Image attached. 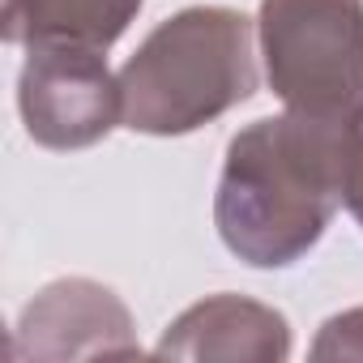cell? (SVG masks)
<instances>
[{
	"mask_svg": "<svg viewBox=\"0 0 363 363\" xmlns=\"http://www.w3.org/2000/svg\"><path fill=\"white\" fill-rule=\"evenodd\" d=\"M350 124L295 111L244 124L223 154L214 227L231 257L252 269L303 261L342 210Z\"/></svg>",
	"mask_w": 363,
	"mask_h": 363,
	"instance_id": "6da1fadb",
	"label": "cell"
},
{
	"mask_svg": "<svg viewBox=\"0 0 363 363\" xmlns=\"http://www.w3.org/2000/svg\"><path fill=\"white\" fill-rule=\"evenodd\" d=\"M257 22L227 5H193L158 22L120 69L124 128L145 137H184L261 86Z\"/></svg>",
	"mask_w": 363,
	"mask_h": 363,
	"instance_id": "7a4b0ae2",
	"label": "cell"
},
{
	"mask_svg": "<svg viewBox=\"0 0 363 363\" xmlns=\"http://www.w3.org/2000/svg\"><path fill=\"white\" fill-rule=\"evenodd\" d=\"M257 39L286 111L329 124L363 116V0H261Z\"/></svg>",
	"mask_w": 363,
	"mask_h": 363,
	"instance_id": "3957f363",
	"label": "cell"
},
{
	"mask_svg": "<svg viewBox=\"0 0 363 363\" xmlns=\"http://www.w3.org/2000/svg\"><path fill=\"white\" fill-rule=\"evenodd\" d=\"M18 111L35 145L86 150L124 124L120 73L94 48H30L18 73Z\"/></svg>",
	"mask_w": 363,
	"mask_h": 363,
	"instance_id": "277c9868",
	"label": "cell"
},
{
	"mask_svg": "<svg viewBox=\"0 0 363 363\" xmlns=\"http://www.w3.org/2000/svg\"><path fill=\"white\" fill-rule=\"evenodd\" d=\"M9 354L18 363L99 359V354H141V342L133 329V312L111 286L94 278H56L22 308Z\"/></svg>",
	"mask_w": 363,
	"mask_h": 363,
	"instance_id": "5b68a950",
	"label": "cell"
},
{
	"mask_svg": "<svg viewBox=\"0 0 363 363\" xmlns=\"http://www.w3.org/2000/svg\"><path fill=\"white\" fill-rule=\"evenodd\" d=\"M158 359H223V363H282L291 359V325L278 308L248 295H206L184 308L158 337Z\"/></svg>",
	"mask_w": 363,
	"mask_h": 363,
	"instance_id": "8992f818",
	"label": "cell"
},
{
	"mask_svg": "<svg viewBox=\"0 0 363 363\" xmlns=\"http://www.w3.org/2000/svg\"><path fill=\"white\" fill-rule=\"evenodd\" d=\"M145 0H5L0 30L13 48H94L107 52Z\"/></svg>",
	"mask_w": 363,
	"mask_h": 363,
	"instance_id": "52a82bcc",
	"label": "cell"
},
{
	"mask_svg": "<svg viewBox=\"0 0 363 363\" xmlns=\"http://www.w3.org/2000/svg\"><path fill=\"white\" fill-rule=\"evenodd\" d=\"M312 359H363V303L329 316L312 337Z\"/></svg>",
	"mask_w": 363,
	"mask_h": 363,
	"instance_id": "ba28073f",
	"label": "cell"
},
{
	"mask_svg": "<svg viewBox=\"0 0 363 363\" xmlns=\"http://www.w3.org/2000/svg\"><path fill=\"white\" fill-rule=\"evenodd\" d=\"M342 206L363 231V116L346 133V175H342Z\"/></svg>",
	"mask_w": 363,
	"mask_h": 363,
	"instance_id": "9c48e42d",
	"label": "cell"
}]
</instances>
